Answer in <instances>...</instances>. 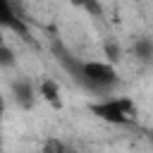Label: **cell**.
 Wrapping results in <instances>:
<instances>
[{
  "label": "cell",
  "mask_w": 153,
  "mask_h": 153,
  "mask_svg": "<svg viewBox=\"0 0 153 153\" xmlns=\"http://www.w3.org/2000/svg\"><path fill=\"white\" fill-rule=\"evenodd\" d=\"M17 65V55H14V50L2 41L0 43V67L5 69V67H14Z\"/></svg>",
  "instance_id": "obj_7"
},
{
  "label": "cell",
  "mask_w": 153,
  "mask_h": 153,
  "mask_svg": "<svg viewBox=\"0 0 153 153\" xmlns=\"http://www.w3.org/2000/svg\"><path fill=\"white\" fill-rule=\"evenodd\" d=\"M81 84H86L93 91H110L117 84V69L112 67V62L105 60H88V62H79L76 74H74Z\"/></svg>",
  "instance_id": "obj_1"
},
{
  "label": "cell",
  "mask_w": 153,
  "mask_h": 153,
  "mask_svg": "<svg viewBox=\"0 0 153 153\" xmlns=\"http://www.w3.org/2000/svg\"><path fill=\"white\" fill-rule=\"evenodd\" d=\"M134 55L139 57V60H143V62H148L151 57H153V41L151 38H139L136 43H134Z\"/></svg>",
  "instance_id": "obj_6"
},
{
  "label": "cell",
  "mask_w": 153,
  "mask_h": 153,
  "mask_svg": "<svg viewBox=\"0 0 153 153\" xmlns=\"http://www.w3.org/2000/svg\"><path fill=\"white\" fill-rule=\"evenodd\" d=\"M0 26L2 29H14V31H24L22 19L17 17L14 2L12 0H0Z\"/></svg>",
  "instance_id": "obj_3"
},
{
  "label": "cell",
  "mask_w": 153,
  "mask_h": 153,
  "mask_svg": "<svg viewBox=\"0 0 153 153\" xmlns=\"http://www.w3.org/2000/svg\"><path fill=\"white\" fill-rule=\"evenodd\" d=\"M72 5H76V7H86L88 5V0H69Z\"/></svg>",
  "instance_id": "obj_9"
},
{
  "label": "cell",
  "mask_w": 153,
  "mask_h": 153,
  "mask_svg": "<svg viewBox=\"0 0 153 153\" xmlns=\"http://www.w3.org/2000/svg\"><path fill=\"white\" fill-rule=\"evenodd\" d=\"M12 93H14L17 103H19V105H24V108H31V105H33V100H36V91H33L31 81H26V79H19V81L12 86Z\"/></svg>",
  "instance_id": "obj_4"
},
{
  "label": "cell",
  "mask_w": 153,
  "mask_h": 153,
  "mask_svg": "<svg viewBox=\"0 0 153 153\" xmlns=\"http://www.w3.org/2000/svg\"><path fill=\"white\" fill-rule=\"evenodd\" d=\"M38 96L45 98L50 105H60V88H57V84L53 79H43L38 84Z\"/></svg>",
  "instance_id": "obj_5"
},
{
  "label": "cell",
  "mask_w": 153,
  "mask_h": 153,
  "mask_svg": "<svg viewBox=\"0 0 153 153\" xmlns=\"http://www.w3.org/2000/svg\"><path fill=\"white\" fill-rule=\"evenodd\" d=\"M5 115V98H2V93H0V117Z\"/></svg>",
  "instance_id": "obj_10"
},
{
  "label": "cell",
  "mask_w": 153,
  "mask_h": 153,
  "mask_svg": "<svg viewBox=\"0 0 153 153\" xmlns=\"http://www.w3.org/2000/svg\"><path fill=\"white\" fill-rule=\"evenodd\" d=\"M2 41H5V38H2V26H0V43H2Z\"/></svg>",
  "instance_id": "obj_11"
},
{
  "label": "cell",
  "mask_w": 153,
  "mask_h": 153,
  "mask_svg": "<svg viewBox=\"0 0 153 153\" xmlns=\"http://www.w3.org/2000/svg\"><path fill=\"white\" fill-rule=\"evenodd\" d=\"M43 148H45V151H65L67 146H65V143H60V141H48Z\"/></svg>",
  "instance_id": "obj_8"
},
{
  "label": "cell",
  "mask_w": 153,
  "mask_h": 153,
  "mask_svg": "<svg viewBox=\"0 0 153 153\" xmlns=\"http://www.w3.org/2000/svg\"><path fill=\"white\" fill-rule=\"evenodd\" d=\"M91 112L110 124H131L136 120V108L129 98L122 96H108L91 105Z\"/></svg>",
  "instance_id": "obj_2"
}]
</instances>
